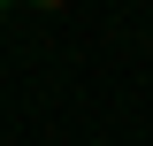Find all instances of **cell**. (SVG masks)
<instances>
[{"mask_svg":"<svg viewBox=\"0 0 153 146\" xmlns=\"http://www.w3.org/2000/svg\"><path fill=\"white\" fill-rule=\"evenodd\" d=\"M0 8H8V0H0Z\"/></svg>","mask_w":153,"mask_h":146,"instance_id":"7a4b0ae2","label":"cell"},{"mask_svg":"<svg viewBox=\"0 0 153 146\" xmlns=\"http://www.w3.org/2000/svg\"><path fill=\"white\" fill-rule=\"evenodd\" d=\"M31 8H61V0H31Z\"/></svg>","mask_w":153,"mask_h":146,"instance_id":"6da1fadb","label":"cell"}]
</instances>
